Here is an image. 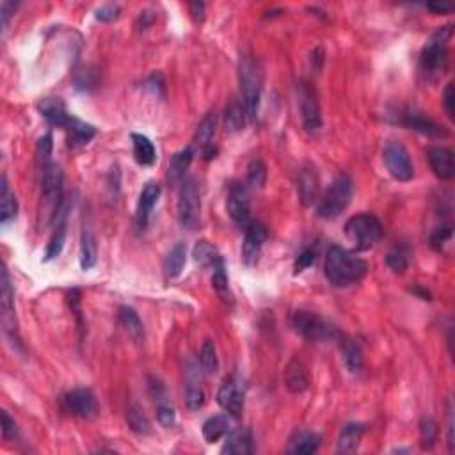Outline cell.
Masks as SVG:
<instances>
[{
    "label": "cell",
    "mask_w": 455,
    "mask_h": 455,
    "mask_svg": "<svg viewBox=\"0 0 455 455\" xmlns=\"http://www.w3.org/2000/svg\"><path fill=\"white\" fill-rule=\"evenodd\" d=\"M398 121H401V125H404L405 128H409V130H415L418 132V134L427 135V137L447 139L448 135H450L443 125L436 123V121L430 120L425 114L418 113V110H402V113L398 114Z\"/></svg>",
    "instance_id": "15"
},
{
    "label": "cell",
    "mask_w": 455,
    "mask_h": 455,
    "mask_svg": "<svg viewBox=\"0 0 455 455\" xmlns=\"http://www.w3.org/2000/svg\"><path fill=\"white\" fill-rule=\"evenodd\" d=\"M200 363L201 368H203L207 374H217L219 370V357H217V349H215V343L212 340H207L201 347L200 352Z\"/></svg>",
    "instance_id": "41"
},
{
    "label": "cell",
    "mask_w": 455,
    "mask_h": 455,
    "mask_svg": "<svg viewBox=\"0 0 455 455\" xmlns=\"http://www.w3.org/2000/svg\"><path fill=\"white\" fill-rule=\"evenodd\" d=\"M284 386L294 395L304 393L310 388V374H308V368L304 367L302 361L292 359L287 364V370H284Z\"/></svg>",
    "instance_id": "20"
},
{
    "label": "cell",
    "mask_w": 455,
    "mask_h": 455,
    "mask_svg": "<svg viewBox=\"0 0 455 455\" xmlns=\"http://www.w3.org/2000/svg\"><path fill=\"white\" fill-rule=\"evenodd\" d=\"M411 292H413V294L420 295V297H422L423 301H430V294L427 290H423V288L420 287V284H415V287L411 288Z\"/></svg>",
    "instance_id": "55"
},
{
    "label": "cell",
    "mask_w": 455,
    "mask_h": 455,
    "mask_svg": "<svg viewBox=\"0 0 455 455\" xmlns=\"http://www.w3.org/2000/svg\"><path fill=\"white\" fill-rule=\"evenodd\" d=\"M98 262V248H96L95 235L89 230L82 231L81 238V267L84 270L93 269Z\"/></svg>",
    "instance_id": "35"
},
{
    "label": "cell",
    "mask_w": 455,
    "mask_h": 455,
    "mask_svg": "<svg viewBox=\"0 0 455 455\" xmlns=\"http://www.w3.org/2000/svg\"><path fill=\"white\" fill-rule=\"evenodd\" d=\"M226 208L238 226L246 228L251 222V203H249V189L246 183H231Z\"/></svg>",
    "instance_id": "14"
},
{
    "label": "cell",
    "mask_w": 455,
    "mask_h": 455,
    "mask_svg": "<svg viewBox=\"0 0 455 455\" xmlns=\"http://www.w3.org/2000/svg\"><path fill=\"white\" fill-rule=\"evenodd\" d=\"M267 182V166L263 164L260 159L249 162L248 166V178H246V185L248 189H262Z\"/></svg>",
    "instance_id": "38"
},
{
    "label": "cell",
    "mask_w": 455,
    "mask_h": 455,
    "mask_svg": "<svg viewBox=\"0 0 455 455\" xmlns=\"http://www.w3.org/2000/svg\"><path fill=\"white\" fill-rule=\"evenodd\" d=\"M132 144H134V157L141 166H154L157 161V149L154 142L142 134H132Z\"/></svg>",
    "instance_id": "30"
},
{
    "label": "cell",
    "mask_w": 455,
    "mask_h": 455,
    "mask_svg": "<svg viewBox=\"0 0 455 455\" xmlns=\"http://www.w3.org/2000/svg\"><path fill=\"white\" fill-rule=\"evenodd\" d=\"M321 447V436L311 430H297L288 444V454H315Z\"/></svg>",
    "instance_id": "26"
},
{
    "label": "cell",
    "mask_w": 455,
    "mask_h": 455,
    "mask_svg": "<svg viewBox=\"0 0 455 455\" xmlns=\"http://www.w3.org/2000/svg\"><path fill=\"white\" fill-rule=\"evenodd\" d=\"M255 451V447H253V436L251 430L248 429H238L231 430L228 436H226V443L222 447V454H230V455H248Z\"/></svg>",
    "instance_id": "23"
},
{
    "label": "cell",
    "mask_w": 455,
    "mask_h": 455,
    "mask_svg": "<svg viewBox=\"0 0 455 455\" xmlns=\"http://www.w3.org/2000/svg\"><path fill=\"white\" fill-rule=\"evenodd\" d=\"M383 224L375 215L357 214L345 222V235L356 251H368L383 238Z\"/></svg>",
    "instance_id": "3"
},
{
    "label": "cell",
    "mask_w": 455,
    "mask_h": 455,
    "mask_svg": "<svg viewBox=\"0 0 455 455\" xmlns=\"http://www.w3.org/2000/svg\"><path fill=\"white\" fill-rule=\"evenodd\" d=\"M231 432L230 415H217L203 423V437L207 443H217Z\"/></svg>",
    "instance_id": "27"
},
{
    "label": "cell",
    "mask_w": 455,
    "mask_h": 455,
    "mask_svg": "<svg viewBox=\"0 0 455 455\" xmlns=\"http://www.w3.org/2000/svg\"><path fill=\"white\" fill-rule=\"evenodd\" d=\"M0 416H2V436H4V439H11V437H15L16 434L15 420H13L6 411H2V415Z\"/></svg>",
    "instance_id": "51"
},
{
    "label": "cell",
    "mask_w": 455,
    "mask_h": 455,
    "mask_svg": "<svg viewBox=\"0 0 455 455\" xmlns=\"http://www.w3.org/2000/svg\"><path fill=\"white\" fill-rule=\"evenodd\" d=\"M241 88H242V102H244L248 117L256 121L260 109V98H262V71L258 68V62L253 57H244L241 61Z\"/></svg>",
    "instance_id": "4"
},
{
    "label": "cell",
    "mask_w": 455,
    "mask_h": 455,
    "mask_svg": "<svg viewBox=\"0 0 455 455\" xmlns=\"http://www.w3.org/2000/svg\"><path fill=\"white\" fill-rule=\"evenodd\" d=\"M217 402L230 416H241L244 411V386L241 379L228 377L217 391Z\"/></svg>",
    "instance_id": "16"
},
{
    "label": "cell",
    "mask_w": 455,
    "mask_h": 455,
    "mask_svg": "<svg viewBox=\"0 0 455 455\" xmlns=\"http://www.w3.org/2000/svg\"><path fill=\"white\" fill-rule=\"evenodd\" d=\"M299 110H301L302 127L306 132H317L322 127L321 103H318L317 93L308 82H301L297 86Z\"/></svg>",
    "instance_id": "11"
},
{
    "label": "cell",
    "mask_w": 455,
    "mask_h": 455,
    "mask_svg": "<svg viewBox=\"0 0 455 455\" xmlns=\"http://www.w3.org/2000/svg\"><path fill=\"white\" fill-rule=\"evenodd\" d=\"M383 161L386 164L388 173L398 182H411L413 176H415V166L411 162V155L401 142L390 141L384 146Z\"/></svg>",
    "instance_id": "10"
},
{
    "label": "cell",
    "mask_w": 455,
    "mask_h": 455,
    "mask_svg": "<svg viewBox=\"0 0 455 455\" xmlns=\"http://www.w3.org/2000/svg\"><path fill=\"white\" fill-rule=\"evenodd\" d=\"M297 190L304 207H310L315 201H318V190H321V182L313 166H304L301 168L297 176Z\"/></svg>",
    "instance_id": "19"
},
{
    "label": "cell",
    "mask_w": 455,
    "mask_h": 455,
    "mask_svg": "<svg viewBox=\"0 0 455 455\" xmlns=\"http://www.w3.org/2000/svg\"><path fill=\"white\" fill-rule=\"evenodd\" d=\"M443 105H444V110H447L448 117H454V105H455V89H454V84H448L447 88H444V93H443Z\"/></svg>",
    "instance_id": "50"
},
{
    "label": "cell",
    "mask_w": 455,
    "mask_h": 455,
    "mask_svg": "<svg viewBox=\"0 0 455 455\" xmlns=\"http://www.w3.org/2000/svg\"><path fill=\"white\" fill-rule=\"evenodd\" d=\"M409 256H411V253H409L408 246H395L386 256L388 267L397 274L404 272L409 267Z\"/></svg>",
    "instance_id": "39"
},
{
    "label": "cell",
    "mask_w": 455,
    "mask_h": 455,
    "mask_svg": "<svg viewBox=\"0 0 455 455\" xmlns=\"http://www.w3.org/2000/svg\"><path fill=\"white\" fill-rule=\"evenodd\" d=\"M246 120H248V110H246L244 102L241 100H231L224 110V123L226 128L230 132H241L246 127Z\"/></svg>",
    "instance_id": "33"
},
{
    "label": "cell",
    "mask_w": 455,
    "mask_h": 455,
    "mask_svg": "<svg viewBox=\"0 0 455 455\" xmlns=\"http://www.w3.org/2000/svg\"><path fill=\"white\" fill-rule=\"evenodd\" d=\"M212 284H214V290L217 292L219 297H221L222 301H231L230 283H228V274H226L224 262H221L219 265L214 267V274H212Z\"/></svg>",
    "instance_id": "40"
},
{
    "label": "cell",
    "mask_w": 455,
    "mask_h": 455,
    "mask_svg": "<svg viewBox=\"0 0 455 455\" xmlns=\"http://www.w3.org/2000/svg\"><path fill=\"white\" fill-rule=\"evenodd\" d=\"M189 9H190V15H192V18L196 20V22H203L205 20V4L203 2H190L189 4Z\"/></svg>",
    "instance_id": "53"
},
{
    "label": "cell",
    "mask_w": 455,
    "mask_h": 455,
    "mask_svg": "<svg viewBox=\"0 0 455 455\" xmlns=\"http://www.w3.org/2000/svg\"><path fill=\"white\" fill-rule=\"evenodd\" d=\"M451 38V25L439 27L425 43L420 64L425 73L443 71L448 61V41Z\"/></svg>",
    "instance_id": "5"
},
{
    "label": "cell",
    "mask_w": 455,
    "mask_h": 455,
    "mask_svg": "<svg viewBox=\"0 0 455 455\" xmlns=\"http://www.w3.org/2000/svg\"><path fill=\"white\" fill-rule=\"evenodd\" d=\"M194 262L200 263L201 267H212L214 269L215 265H219L221 262H224L221 256V253L217 251L215 246H212L208 241H200L196 246H194Z\"/></svg>",
    "instance_id": "34"
},
{
    "label": "cell",
    "mask_w": 455,
    "mask_h": 455,
    "mask_svg": "<svg viewBox=\"0 0 455 455\" xmlns=\"http://www.w3.org/2000/svg\"><path fill=\"white\" fill-rule=\"evenodd\" d=\"M40 113L41 116L47 120V123L50 127H59V128H66L68 123L71 121V114H68L66 110L64 103L61 100L55 98H47L40 103Z\"/></svg>",
    "instance_id": "22"
},
{
    "label": "cell",
    "mask_w": 455,
    "mask_h": 455,
    "mask_svg": "<svg viewBox=\"0 0 455 455\" xmlns=\"http://www.w3.org/2000/svg\"><path fill=\"white\" fill-rule=\"evenodd\" d=\"M117 317H120V322L125 328V331H127L135 342L144 340V326H142L141 318H139L137 311H135L134 308L121 306L120 311H117Z\"/></svg>",
    "instance_id": "32"
},
{
    "label": "cell",
    "mask_w": 455,
    "mask_h": 455,
    "mask_svg": "<svg viewBox=\"0 0 455 455\" xmlns=\"http://www.w3.org/2000/svg\"><path fill=\"white\" fill-rule=\"evenodd\" d=\"M427 161L430 169L439 180H451L455 175L454 151L444 146H432L427 151Z\"/></svg>",
    "instance_id": "17"
},
{
    "label": "cell",
    "mask_w": 455,
    "mask_h": 455,
    "mask_svg": "<svg viewBox=\"0 0 455 455\" xmlns=\"http://www.w3.org/2000/svg\"><path fill=\"white\" fill-rule=\"evenodd\" d=\"M315 260H317V248H313V246H311V248H306L301 255L297 256V260H295L294 272L301 274L302 270H306L308 267L313 265Z\"/></svg>",
    "instance_id": "46"
},
{
    "label": "cell",
    "mask_w": 455,
    "mask_h": 455,
    "mask_svg": "<svg viewBox=\"0 0 455 455\" xmlns=\"http://www.w3.org/2000/svg\"><path fill=\"white\" fill-rule=\"evenodd\" d=\"M192 159H194V151L190 146L180 149L178 154L173 155L171 162H169V173H168L169 182L171 183L183 182V180H185V173L187 169H189Z\"/></svg>",
    "instance_id": "28"
},
{
    "label": "cell",
    "mask_w": 455,
    "mask_h": 455,
    "mask_svg": "<svg viewBox=\"0 0 455 455\" xmlns=\"http://www.w3.org/2000/svg\"><path fill=\"white\" fill-rule=\"evenodd\" d=\"M340 350H342L343 363H345L347 370L352 375H357L363 370V350L361 345L352 338L340 335Z\"/></svg>",
    "instance_id": "24"
},
{
    "label": "cell",
    "mask_w": 455,
    "mask_h": 455,
    "mask_svg": "<svg viewBox=\"0 0 455 455\" xmlns=\"http://www.w3.org/2000/svg\"><path fill=\"white\" fill-rule=\"evenodd\" d=\"M162 189L159 183L148 182L144 187H142L141 194H139V203H137V226L144 230L148 226L149 219H151V214H154L155 207H157L159 200H161Z\"/></svg>",
    "instance_id": "18"
},
{
    "label": "cell",
    "mask_w": 455,
    "mask_h": 455,
    "mask_svg": "<svg viewBox=\"0 0 455 455\" xmlns=\"http://www.w3.org/2000/svg\"><path fill=\"white\" fill-rule=\"evenodd\" d=\"M64 242H66L64 222H59V224L55 226L54 235H52L50 242H48V246H47V253H45V262H50V260L57 258V256L62 253Z\"/></svg>",
    "instance_id": "42"
},
{
    "label": "cell",
    "mask_w": 455,
    "mask_h": 455,
    "mask_svg": "<svg viewBox=\"0 0 455 455\" xmlns=\"http://www.w3.org/2000/svg\"><path fill=\"white\" fill-rule=\"evenodd\" d=\"M52 148H54V139H52V134H47L43 135V137H40V141H38V146H36V159L40 168H43V166H47L48 162H52L50 159Z\"/></svg>",
    "instance_id": "44"
},
{
    "label": "cell",
    "mask_w": 455,
    "mask_h": 455,
    "mask_svg": "<svg viewBox=\"0 0 455 455\" xmlns=\"http://www.w3.org/2000/svg\"><path fill=\"white\" fill-rule=\"evenodd\" d=\"M62 404H64V409L69 415L82 420L96 418L100 413L98 401H96L95 393L88 388H77V390L68 391L62 397Z\"/></svg>",
    "instance_id": "12"
},
{
    "label": "cell",
    "mask_w": 455,
    "mask_h": 455,
    "mask_svg": "<svg viewBox=\"0 0 455 455\" xmlns=\"http://www.w3.org/2000/svg\"><path fill=\"white\" fill-rule=\"evenodd\" d=\"M267 237H269V234H267V228L262 222L251 221L246 226L244 244H242V262L246 265L255 267L258 263Z\"/></svg>",
    "instance_id": "13"
},
{
    "label": "cell",
    "mask_w": 455,
    "mask_h": 455,
    "mask_svg": "<svg viewBox=\"0 0 455 455\" xmlns=\"http://www.w3.org/2000/svg\"><path fill=\"white\" fill-rule=\"evenodd\" d=\"M420 439H422V447L430 450L436 444L437 439V423L430 416H423L420 422Z\"/></svg>",
    "instance_id": "43"
},
{
    "label": "cell",
    "mask_w": 455,
    "mask_h": 455,
    "mask_svg": "<svg viewBox=\"0 0 455 455\" xmlns=\"http://www.w3.org/2000/svg\"><path fill=\"white\" fill-rule=\"evenodd\" d=\"M200 190L192 178L182 182L178 194V222L185 230H196L200 224Z\"/></svg>",
    "instance_id": "8"
},
{
    "label": "cell",
    "mask_w": 455,
    "mask_h": 455,
    "mask_svg": "<svg viewBox=\"0 0 455 455\" xmlns=\"http://www.w3.org/2000/svg\"><path fill=\"white\" fill-rule=\"evenodd\" d=\"M16 214H18V201L9 187L6 175H2L0 178V222L8 224L16 217Z\"/></svg>",
    "instance_id": "25"
},
{
    "label": "cell",
    "mask_w": 455,
    "mask_h": 455,
    "mask_svg": "<svg viewBox=\"0 0 455 455\" xmlns=\"http://www.w3.org/2000/svg\"><path fill=\"white\" fill-rule=\"evenodd\" d=\"M427 9H430L436 15H448V13L454 11V6L450 4H439V2H432V4H427Z\"/></svg>",
    "instance_id": "54"
},
{
    "label": "cell",
    "mask_w": 455,
    "mask_h": 455,
    "mask_svg": "<svg viewBox=\"0 0 455 455\" xmlns=\"http://www.w3.org/2000/svg\"><path fill=\"white\" fill-rule=\"evenodd\" d=\"M16 8H18V4H15V2H9V0H4V2L0 4V18H2V27H4V29L8 27L9 18L15 15Z\"/></svg>",
    "instance_id": "52"
},
{
    "label": "cell",
    "mask_w": 455,
    "mask_h": 455,
    "mask_svg": "<svg viewBox=\"0 0 455 455\" xmlns=\"http://www.w3.org/2000/svg\"><path fill=\"white\" fill-rule=\"evenodd\" d=\"M215 127H217V116L215 113H208L207 116L203 117V121L200 123L196 130V144L200 146V149L208 148V146H214V135H215Z\"/></svg>",
    "instance_id": "36"
},
{
    "label": "cell",
    "mask_w": 455,
    "mask_h": 455,
    "mask_svg": "<svg viewBox=\"0 0 455 455\" xmlns=\"http://www.w3.org/2000/svg\"><path fill=\"white\" fill-rule=\"evenodd\" d=\"M354 185L350 176L338 175L331 182V185L324 190L317 201V214L322 219H335L349 207L352 200Z\"/></svg>",
    "instance_id": "2"
},
{
    "label": "cell",
    "mask_w": 455,
    "mask_h": 455,
    "mask_svg": "<svg viewBox=\"0 0 455 455\" xmlns=\"http://www.w3.org/2000/svg\"><path fill=\"white\" fill-rule=\"evenodd\" d=\"M292 328L297 335L311 340V342H328V340L340 338L336 328H333L328 321L311 311H295L292 317Z\"/></svg>",
    "instance_id": "6"
},
{
    "label": "cell",
    "mask_w": 455,
    "mask_h": 455,
    "mask_svg": "<svg viewBox=\"0 0 455 455\" xmlns=\"http://www.w3.org/2000/svg\"><path fill=\"white\" fill-rule=\"evenodd\" d=\"M121 15V8L117 4H105L102 6L100 9H96V20H100V22H114V20L120 18Z\"/></svg>",
    "instance_id": "49"
},
{
    "label": "cell",
    "mask_w": 455,
    "mask_h": 455,
    "mask_svg": "<svg viewBox=\"0 0 455 455\" xmlns=\"http://www.w3.org/2000/svg\"><path fill=\"white\" fill-rule=\"evenodd\" d=\"M187 262V246L185 244H176L171 251L168 253L164 260V274L168 280H175L182 274L183 267Z\"/></svg>",
    "instance_id": "31"
},
{
    "label": "cell",
    "mask_w": 455,
    "mask_h": 455,
    "mask_svg": "<svg viewBox=\"0 0 455 455\" xmlns=\"http://www.w3.org/2000/svg\"><path fill=\"white\" fill-rule=\"evenodd\" d=\"M0 311H2V326H4V333L9 343L13 347H22L15 317V290H13L11 277H9L6 265L2 267V272H0Z\"/></svg>",
    "instance_id": "7"
},
{
    "label": "cell",
    "mask_w": 455,
    "mask_h": 455,
    "mask_svg": "<svg viewBox=\"0 0 455 455\" xmlns=\"http://www.w3.org/2000/svg\"><path fill=\"white\" fill-rule=\"evenodd\" d=\"M185 404L190 411H197L205 405V391L200 386L190 384L185 391Z\"/></svg>",
    "instance_id": "45"
},
{
    "label": "cell",
    "mask_w": 455,
    "mask_h": 455,
    "mask_svg": "<svg viewBox=\"0 0 455 455\" xmlns=\"http://www.w3.org/2000/svg\"><path fill=\"white\" fill-rule=\"evenodd\" d=\"M41 169V194H43V200L47 203V208L50 210L52 221L57 215L59 208L64 203L62 200V180H64V175H62L61 166L55 164V162H48L47 166H43Z\"/></svg>",
    "instance_id": "9"
},
{
    "label": "cell",
    "mask_w": 455,
    "mask_h": 455,
    "mask_svg": "<svg viewBox=\"0 0 455 455\" xmlns=\"http://www.w3.org/2000/svg\"><path fill=\"white\" fill-rule=\"evenodd\" d=\"M364 432H367V425H364V423H347L338 436L336 451H338V454H352V451H356L361 439H363Z\"/></svg>",
    "instance_id": "21"
},
{
    "label": "cell",
    "mask_w": 455,
    "mask_h": 455,
    "mask_svg": "<svg viewBox=\"0 0 455 455\" xmlns=\"http://www.w3.org/2000/svg\"><path fill=\"white\" fill-rule=\"evenodd\" d=\"M450 237H451V226L450 224L439 226V228H436L434 234L430 235V246H432L434 249H437V251H441L443 244L447 241H450Z\"/></svg>",
    "instance_id": "47"
},
{
    "label": "cell",
    "mask_w": 455,
    "mask_h": 455,
    "mask_svg": "<svg viewBox=\"0 0 455 455\" xmlns=\"http://www.w3.org/2000/svg\"><path fill=\"white\" fill-rule=\"evenodd\" d=\"M368 265L363 258L340 246H331L326 256V277L333 287L345 288L367 276Z\"/></svg>",
    "instance_id": "1"
},
{
    "label": "cell",
    "mask_w": 455,
    "mask_h": 455,
    "mask_svg": "<svg viewBox=\"0 0 455 455\" xmlns=\"http://www.w3.org/2000/svg\"><path fill=\"white\" fill-rule=\"evenodd\" d=\"M127 422L130 429L139 436H148L151 432V423L139 405H132L127 413Z\"/></svg>",
    "instance_id": "37"
},
{
    "label": "cell",
    "mask_w": 455,
    "mask_h": 455,
    "mask_svg": "<svg viewBox=\"0 0 455 455\" xmlns=\"http://www.w3.org/2000/svg\"><path fill=\"white\" fill-rule=\"evenodd\" d=\"M157 420L164 429H171V427L176 423L175 409L168 404H161L157 408Z\"/></svg>",
    "instance_id": "48"
},
{
    "label": "cell",
    "mask_w": 455,
    "mask_h": 455,
    "mask_svg": "<svg viewBox=\"0 0 455 455\" xmlns=\"http://www.w3.org/2000/svg\"><path fill=\"white\" fill-rule=\"evenodd\" d=\"M64 130L68 132V141L71 146L88 144L96 135V128L93 125L77 120V117H71V121H69Z\"/></svg>",
    "instance_id": "29"
}]
</instances>
